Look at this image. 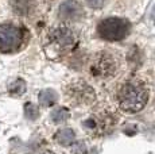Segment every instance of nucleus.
<instances>
[{
    "mask_svg": "<svg viewBox=\"0 0 155 154\" xmlns=\"http://www.w3.org/2000/svg\"><path fill=\"white\" fill-rule=\"evenodd\" d=\"M117 100L121 109L127 112H138L147 103L148 92L140 82L130 81L119 91Z\"/></svg>",
    "mask_w": 155,
    "mask_h": 154,
    "instance_id": "obj_1",
    "label": "nucleus"
},
{
    "mask_svg": "<svg viewBox=\"0 0 155 154\" xmlns=\"http://www.w3.org/2000/svg\"><path fill=\"white\" fill-rule=\"evenodd\" d=\"M130 32V23L120 18H108L100 22L99 35L105 41H121Z\"/></svg>",
    "mask_w": 155,
    "mask_h": 154,
    "instance_id": "obj_2",
    "label": "nucleus"
},
{
    "mask_svg": "<svg viewBox=\"0 0 155 154\" xmlns=\"http://www.w3.org/2000/svg\"><path fill=\"white\" fill-rule=\"evenodd\" d=\"M25 41V31L14 25L0 26V52L10 53L18 50Z\"/></svg>",
    "mask_w": 155,
    "mask_h": 154,
    "instance_id": "obj_3",
    "label": "nucleus"
},
{
    "mask_svg": "<svg viewBox=\"0 0 155 154\" xmlns=\"http://www.w3.org/2000/svg\"><path fill=\"white\" fill-rule=\"evenodd\" d=\"M116 72V64L112 55L100 53L94 57L91 65V73L96 77H108Z\"/></svg>",
    "mask_w": 155,
    "mask_h": 154,
    "instance_id": "obj_4",
    "label": "nucleus"
},
{
    "mask_svg": "<svg viewBox=\"0 0 155 154\" xmlns=\"http://www.w3.org/2000/svg\"><path fill=\"white\" fill-rule=\"evenodd\" d=\"M51 43L59 50L71 49L77 43V35L71 28L66 26H59L51 32Z\"/></svg>",
    "mask_w": 155,
    "mask_h": 154,
    "instance_id": "obj_5",
    "label": "nucleus"
},
{
    "mask_svg": "<svg viewBox=\"0 0 155 154\" xmlns=\"http://www.w3.org/2000/svg\"><path fill=\"white\" fill-rule=\"evenodd\" d=\"M68 95L70 99L76 102V104H91L94 100L93 89L84 82H76L70 85L68 89Z\"/></svg>",
    "mask_w": 155,
    "mask_h": 154,
    "instance_id": "obj_6",
    "label": "nucleus"
},
{
    "mask_svg": "<svg viewBox=\"0 0 155 154\" xmlns=\"http://www.w3.org/2000/svg\"><path fill=\"white\" fill-rule=\"evenodd\" d=\"M84 15V10L82 7L74 0H69L65 2L64 4L59 7V16L64 19L69 20H78L80 18Z\"/></svg>",
    "mask_w": 155,
    "mask_h": 154,
    "instance_id": "obj_7",
    "label": "nucleus"
},
{
    "mask_svg": "<svg viewBox=\"0 0 155 154\" xmlns=\"http://www.w3.org/2000/svg\"><path fill=\"white\" fill-rule=\"evenodd\" d=\"M12 8L16 14L19 15H28L32 12L35 8V2L34 0H11Z\"/></svg>",
    "mask_w": 155,
    "mask_h": 154,
    "instance_id": "obj_8",
    "label": "nucleus"
},
{
    "mask_svg": "<svg viewBox=\"0 0 155 154\" xmlns=\"http://www.w3.org/2000/svg\"><path fill=\"white\" fill-rule=\"evenodd\" d=\"M55 139H57V142H58V143L62 145V146H70V145L74 142L76 137H74V131H73V130L62 129V130H59V131L57 132Z\"/></svg>",
    "mask_w": 155,
    "mask_h": 154,
    "instance_id": "obj_9",
    "label": "nucleus"
},
{
    "mask_svg": "<svg viewBox=\"0 0 155 154\" xmlns=\"http://www.w3.org/2000/svg\"><path fill=\"white\" fill-rule=\"evenodd\" d=\"M38 99H39V103L42 105H45V107H50V105H53L57 102L58 96H57V93L53 89H45L39 93Z\"/></svg>",
    "mask_w": 155,
    "mask_h": 154,
    "instance_id": "obj_10",
    "label": "nucleus"
},
{
    "mask_svg": "<svg viewBox=\"0 0 155 154\" xmlns=\"http://www.w3.org/2000/svg\"><path fill=\"white\" fill-rule=\"evenodd\" d=\"M68 118H69V109L64 108V107L55 109V111H53V114H51V120L57 124H61V123L66 122Z\"/></svg>",
    "mask_w": 155,
    "mask_h": 154,
    "instance_id": "obj_11",
    "label": "nucleus"
},
{
    "mask_svg": "<svg viewBox=\"0 0 155 154\" xmlns=\"http://www.w3.org/2000/svg\"><path fill=\"white\" fill-rule=\"evenodd\" d=\"M8 91H10L11 95H22L23 92L26 91V82L23 81V80H15L12 84L10 85V88H8Z\"/></svg>",
    "mask_w": 155,
    "mask_h": 154,
    "instance_id": "obj_12",
    "label": "nucleus"
},
{
    "mask_svg": "<svg viewBox=\"0 0 155 154\" xmlns=\"http://www.w3.org/2000/svg\"><path fill=\"white\" fill-rule=\"evenodd\" d=\"M25 114H26V118L30 120H35L39 115V111H38V107L34 105L32 103H27L25 105Z\"/></svg>",
    "mask_w": 155,
    "mask_h": 154,
    "instance_id": "obj_13",
    "label": "nucleus"
},
{
    "mask_svg": "<svg viewBox=\"0 0 155 154\" xmlns=\"http://www.w3.org/2000/svg\"><path fill=\"white\" fill-rule=\"evenodd\" d=\"M86 4L89 5V7L92 8H100L104 5V3L107 2V0H85Z\"/></svg>",
    "mask_w": 155,
    "mask_h": 154,
    "instance_id": "obj_14",
    "label": "nucleus"
}]
</instances>
